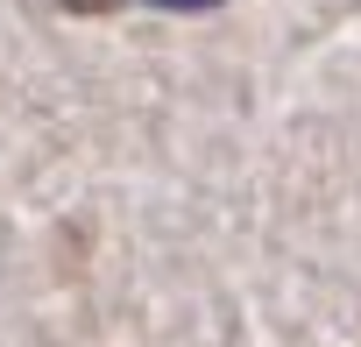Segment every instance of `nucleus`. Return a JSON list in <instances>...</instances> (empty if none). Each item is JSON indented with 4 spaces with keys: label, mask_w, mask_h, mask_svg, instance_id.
Segmentation results:
<instances>
[{
    "label": "nucleus",
    "mask_w": 361,
    "mask_h": 347,
    "mask_svg": "<svg viewBox=\"0 0 361 347\" xmlns=\"http://www.w3.org/2000/svg\"><path fill=\"white\" fill-rule=\"evenodd\" d=\"M64 8H78V15H106V8H121V0H64Z\"/></svg>",
    "instance_id": "f03ea898"
},
{
    "label": "nucleus",
    "mask_w": 361,
    "mask_h": 347,
    "mask_svg": "<svg viewBox=\"0 0 361 347\" xmlns=\"http://www.w3.org/2000/svg\"><path fill=\"white\" fill-rule=\"evenodd\" d=\"M149 8H177V15H199V8H220V0H149Z\"/></svg>",
    "instance_id": "f257e3e1"
}]
</instances>
